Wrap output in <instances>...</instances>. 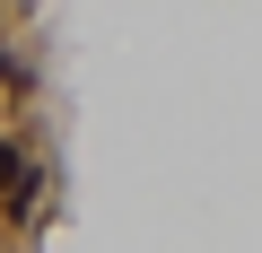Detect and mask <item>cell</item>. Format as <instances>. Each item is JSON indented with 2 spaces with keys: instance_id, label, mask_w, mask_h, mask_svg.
Segmentation results:
<instances>
[]
</instances>
